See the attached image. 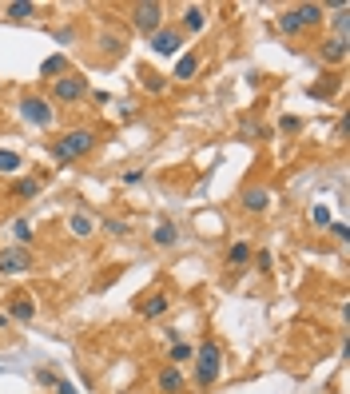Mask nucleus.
Segmentation results:
<instances>
[{"label": "nucleus", "mask_w": 350, "mask_h": 394, "mask_svg": "<svg viewBox=\"0 0 350 394\" xmlns=\"http://www.w3.org/2000/svg\"><path fill=\"white\" fill-rule=\"evenodd\" d=\"M191 355H195L191 343H172V362L167 367H183V362H191Z\"/></svg>", "instance_id": "25"}, {"label": "nucleus", "mask_w": 350, "mask_h": 394, "mask_svg": "<svg viewBox=\"0 0 350 394\" xmlns=\"http://www.w3.org/2000/svg\"><path fill=\"white\" fill-rule=\"evenodd\" d=\"M200 52H183L179 56V64H175V72H172V80H191V76L200 72Z\"/></svg>", "instance_id": "19"}, {"label": "nucleus", "mask_w": 350, "mask_h": 394, "mask_svg": "<svg viewBox=\"0 0 350 394\" xmlns=\"http://www.w3.org/2000/svg\"><path fill=\"white\" fill-rule=\"evenodd\" d=\"M279 128H283V132H290V136H295V132H299V128H302V120H299V116H283V120H279Z\"/></svg>", "instance_id": "33"}, {"label": "nucleus", "mask_w": 350, "mask_h": 394, "mask_svg": "<svg viewBox=\"0 0 350 394\" xmlns=\"http://www.w3.org/2000/svg\"><path fill=\"white\" fill-rule=\"evenodd\" d=\"M239 208L247 211V215H262V211L271 208V191H267L262 184L243 187V196H239Z\"/></svg>", "instance_id": "10"}, {"label": "nucleus", "mask_w": 350, "mask_h": 394, "mask_svg": "<svg viewBox=\"0 0 350 394\" xmlns=\"http://www.w3.org/2000/svg\"><path fill=\"white\" fill-rule=\"evenodd\" d=\"M151 243L160 247V251H172V247L179 243V231H175V223H172V219L155 223V231H151Z\"/></svg>", "instance_id": "16"}, {"label": "nucleus", "mask_w": 350, "mask_h": 394, "mask_svg": "<svg viewBox=\"0 0 350 394\" xmlns=\"http://www.w3.org/2000/svg\"><path fill=\"white\" fill-rule=\"evenodd\" d=\"M4 16L8 20H32L36 16V4L32 0H13V4H4Z\"/></svg>", "instance_id": "20"}, {"label": "nucleus", "mask_w": 350, "mask_h": 394, "mask_svg": "<svg viewBox=\"0 0 350 394\" xmlns=\"http://www.w3.org/2000/svg\"><path fill=\"white\" fill-rule=\"evenodd\" d=\"M13 235H16V247H32V223H28V219H16L13 223Z\"/></svg>", "instance_id": "28"}, {"label": "nucleus", "mask_w": 350, "mask_h": 394, "mask_svg": "<svg viewBox=\"0 0 350 394\" xmlns=\"http://www.w3.org/2000/svg\"><path fill=\"white\" fill-rule=\"evenodd\" d=\"M68 231H72L76 239H92V235H96V219H92L88 211H72V215H68Z\"/></svg>", "instance_id": "15"}, {"label": "nucleus", "mask_w": 350, "mask_h": 394, "mask_svg": "<svg viewBox=\"0 0 350 394\" xmlns=\"http://www.w3.org/2000/svg\"><path fill=\"white\" fill-rule=\"evenodd\" d=\"M326 20H330V28H335V36H346V25H350V4L335 8V13L326 16Z\"/></svg>", "instance_id": "23"}, {"label": "nucleus", "mask_w": 350, "mask_h": 394, "mask_svg": "<svg viewBox=\"0 0 350 394\" xmlns=\"http://www.w3.org/2000/svg\"><path fill=\"white\" fill-rule=\"evenodd\" d=\"M96 144H100V136H96L92 128H72V132H64L60 140H52V156L64 160V163H76V160H84V156H92Z\"/></svg>", "instance_id": "2"}, {"label": "nucleus", "mask_w": 350, "mask_h": 394, "mask_svg": "<svg viewBox=\"0 0 350 394\" xmlns=\"http://www.w3.org/2000/svg\"><path fill=\"white\" fill-rule=\"evenodd\" d=\"M4 315H8V322H32V319H36V299L24 295V291H16V295L8 299Z\"/></svg>", "instance_id": "11"}, {"label": "nucleus", "mask_w": 350, "mask_h": 394, "mask_svg": "<svg viewBox=\"0 0 350 394\" xmlns=\"http://www.w3.org/2000/svg\"><path fill=\"white\" fill-rule=\"evenodd\" d=\"M36 267V259H32V251L28 247H0V275H24Z\"/></svg>", "instance_id": "7"}, {"label": "nucleus", "mask_w": 350, "mask_h": 394, "mask_svg": "<svg viewBox=\"0 0 350 394\" xmlns=\"http://www.w3.org/2000/svg\"><path fill=\"white\" fill-rule=\"evenodd\" d=\"M100 227H104L108 235H115V239H124V235L132 231V227H127L124 219H96V231H100Z\"/></svg>", "instance_id": "27"}, {"label": "nucleus", "mask_w": 350, "mask_h": 394, "mask_svg": "<svg viewBox=\"0 0 350 394\" xmlns=\"http://www.w3.org/2000/svg\"><path fill=\"white\" fill-rule=\"evenodd\" d=\"M139 179H144V172H139V168H132V172H124V184H139Z\"/></svg>", "instance_id": "36"}, {"label": "nucleus", "mask_w": 350, "mask_h": 394, "mask_svg": "<svg viewBox=\"0 0 350 394\" xmlns=\"http://www.w3.org/2000/svg\"><path fill=\"white\" fill-rule=\"evenodd\" d=\"M326 20V8L323 4H290L279 13V28L287 32V36H302V32H311V28H323Z\"/></svg>", "instance_id": "3"}, {"label": "nucleus", "mask_w": 350, "mask_h": 394, "mask_svg": "<svg viewBox=\"0 0 350 394\" xmlns=\"http://www.w3.org/2000/svg\"><path fill=\"white\" fill-rule=\"evenodd\" d=\"M251 263H255V271H259V275H271V267H275V255H271L267 247H259V251H251Z\"/></svg>", "instance_id": "24"}, {"label": "nucleus", "mask_w": 350, "mask_h": 394, "mask_svg": "<svg viewBox=\"0 0 350 394\" xmlns=\"http://www.w3.org/2000/svg\"><path fill=\"white\" fill-rule=\"evenodd\" d=\"M44 184H48L44 175H16L13 187H8V196L13 199H36L40 191H44Z\"/></svg>", "instance_id": "12"}, {"label": "nucleus", "mask_w": 350, "mask_h": 394, "mask_svg": "<svg viewBox=\"0 0 350 394\" xmlns=\"http://www.w3.org/2000/svg\"><path fill=\"white\" fill-rule=\"evenodd\" d=\"M203 28H207V8L203 4H188L183 20H179V32H203Z\"/></svg>", "instance_id": "14"}, {"label": "nucleus", "mask_w": 350, "mask_h": 394, "mask_svg": "<svg viewBox=\"0 0 350 394\" xmlns=\"http://www.w3.org/2000/svg\"><path fill=\"white\" fill-rule=\"evenodd\" d=\"M132 28L151 36V32H160L163 28V4L160 0H144V4H132Z\"/></svg>", "instance_id": "6"}, {"label": "nucleus", "mask_w": 350, "mask_h": 394, "mask_svg": "<svg viewBox=\"0 0 350 394\" xmlns=\"http://www.w3.org/2000/svg\"><path fill=\"white\" fill-rule=\"evenodd\" d=\"M227 263H231V267H247V263H251V243H243V239H239V243H231Z\"/></svg>", "instance_id": "21"}, {"label": "nucleus", "mask_w": 350, "mask_h": 394, "mask_svg": "<svg viewBox=\"0 0 350 394\" xmlns=\"http://www.w3.org/2000/svg\"><path fill=\"white\" fill-rule=\"evenodd\" d=\"M148 48L155 52V56H175V52L183 48V32H179V25H163L160 32H151Z\"/></svg>", "instance_id": "8"}, {"label": "nucleus", "mask_w": 350, "mask_h": 394, "mask_svg": "<svg viewBox=\"0 0 350 394\" xmlns=\"http://www.w3.org/2000/svg\"><path fill=\"white\" fill-rule=\"evenodd\" d=\"M323 60L326 64H342L346 60V36H330V40H323Z\"/></svg>", "instance_id": "18"}, {"label": "nucleus", "mask_w": 350, "mask_h": 394, "mask_svg": "<svg viewBox=\"0 0 350 394\" xmlns=\"http://www.w3.org/2000/svg\"><path fill=\"white\" fill-rule=\"evenodd\" d=\"M191 362H195V390H207V386H215L219 374H223V346L215 343V339H203V343L195 346Z\"/></svg>", "instance_id": "1"}, {"label": "nucleus", "mask_w": 350, "mask_h": 394, "mask_svg": "<svg viewBox=\"0 0 350 394\" xmlns=\"http://www.w3.org/2000/svg\"><path fill=\"white\" fill-rule=\"evenodd\" d=\"M139 76H144V88H148L151 96L167 88V76H163V72H155V68H139Z\"/></svg>", "instance_id": "22"}, {"label": "nucleus", "mask_w": 350, "mask_h": 394, "mask_svg": "<svg viewBox=\"0 0 350 394\" xmlns=\"http://www.w3.org/2000/svg\"><path fill=\"white\" fill-rule=\"evenodd\" d=\"M64 72H68V52H56L40 64V80H60Z\"/></svg>", "instance_id": "17"}, {"label": "nucleus", "mask_w": 350, "mask_h": 394, "mask_svg": "<svg viewBox=\"0 0 350 394\" xmlns=\"http://www.w3.org/2000/svg\"><path fill=\"white\" fill-rule=\"evenodd\" d=\"M311 223H314V227H330V223H335V219H330V208L314 203V208H311Z\"/></svg>", "instance_id": "30"}, {"label": "nucleus", "mask_w": 350, "mask_h": 394, "mask_svg": "<svg viewBox=\"0 0 350 394\" xmlns=\"http://www.w3.org/2000/svg\"><path fill=\"white\" fill-rule=\"evenodd\" d=\"M4 327H8V315H4V311H0V331H4Z\"/></svg>", "instance_id": "38"}, {"label": "nucleus", "mask_w": 350, "mask_h": 394, "mask_svg": "<svg viewBox=\"0 0 350 394\" xmlns=\"http://www.w3.org/2000/svg\"><path fill=\"white\" fill-rule=\"evenodd\" d=\"M52 390H56V394H80V390H76V386H72L68 379H56V386H52Z\"/></svg>", "instance_id": "34"}, {"label": "nucleus", "mask_w": 350, "mask_h": 394, "mask_svg": "<svg viewBox=\"0 0 350 394\" xmlns=\"http://www.w3.org/2000/svg\"><path fill=\"white\" fill-rule=\"evenodd\" d=\"M56 379H60L56 370H48V367H36V382H40V386H48V390H52V386H56Z\"/></svg>", "instance_id": "31"}, {"label": "nucleus", "mask_w": 350, "mask_h": 394, "mask_svg": "<svg viewBox=\"0 0 350 394\" xmlns=\"http://www.w3.org/2000/svg\"><path fill=\"white\" fill-rule=\"evenodd\" d=\"M155 386H160V394H183L188 379H183V370L179 367H163L160 374H155Z\"/></svg>", "instance_id": "13"}, {"label": "nucleus", "mask_w": 350, "mask_h": 394, "mask_svg": "<svg viewBox=\"0 0 350 394\" xmlns=\"http://www.w3.org/2000/svg\"><path fill=\"white\" fill-rule=\"evenodd\" d=\"M84 96H88L84 72H72V68H68L60 80H52V104H80Z\"/></svg>", "instance_id": "5"}, {"label": "nucleus", "mask_w": 350, "mask_h": 394, "mask_svg": "<svg viewBox=\"0 0 350 394\" xmlns=\"http://www.w3.org/2000/svg\"><path fill=\"white\" fill-rule=\"evenodd\" d=\"M330 231H335V239H346V235H350L346 223H330Z\"/></svg>", "instance_id": "37"}, {"label": "nucleus", "mask_w": 350, "mask_h": 394, "mask_svg": "<svg viewBox=\"0 0 350 394\" xmlns=\"http://www.w3.org/2000/svg\"><path fill=\"white\" fill-rule=\"evenodd\" d=\"M24 168V160H20V151H0V172L4 175H13Z\"/></svg>", "instance_id": "26"}, {"label": "nucleus", "mask_w": 350, "mask_h": 394, "mask_svg": "<svg viewBox=\"0 0 350 394\" xmlns=\"http://www.w3.org/2000/svg\"><path fill=\"white\" fill-rule=\"evenodd\" d=\"M92 104H96V108H104V104H112V96H108V92H92Z\"/></svg>", "instance_id": "35"}, {"label": "nucleus", "mask_w": 350, "mask_h": 394, "mask_svg": "<svg viewBox=\"0 0 350 394\" xmlns=\"http://www.w3.org/2000/svg\"><path fill=\"white\" fill-rule=\"evenodd\" d=\"M52 40H56V44H60V48L68 52V48H72V44H76V28H72V25H68V28L60 25V28H56V32H52Z\"/></svg>", "instance_id": "29"}, {"label": "nucleus", "mask_w": 350, "mask_h": 394, "mask_svg": "<svg viewBox=\"0 0 350 394\" xmlns=\"http://www.w3.org/2000/svg\"><path fill=\"white\" fill-rule=\"evenodd\" d=\"M167 311H172V295H167V291H148V295L136 303L139 319H163Z\"/></svg>", "instance_id": "9"}, {"label": "nucleus", "mask_w": 350, "mask_h": 394, "mask_svg": "<svg viewBox=\"0 0 350 394\" xmlns=\"http://www.w3.org/2000/svg\"><path fill=\"white\" fill-rule=\"evenodd\" d=\"M100 48L108 52V56H120V52H124V44H120L115 36H104V40H100Z\"/></svg>", "instance_id": "32"}, {"label": "nucleus", "mask_w": 350, "mask_h": 394, "mask_svg": "<svg viewBox=\"0 0 350 394\" xmlns=\"http://www.w3.org/2000/svg\"><path fill=\"white\" fill-rule=\"evenodd\" d=\"M16 111H20V120L32 123V128H52V123H56V104H52L48 96H36V92L20 96Z\"/></svg>", "instance_id": "4"}]
</instances>
